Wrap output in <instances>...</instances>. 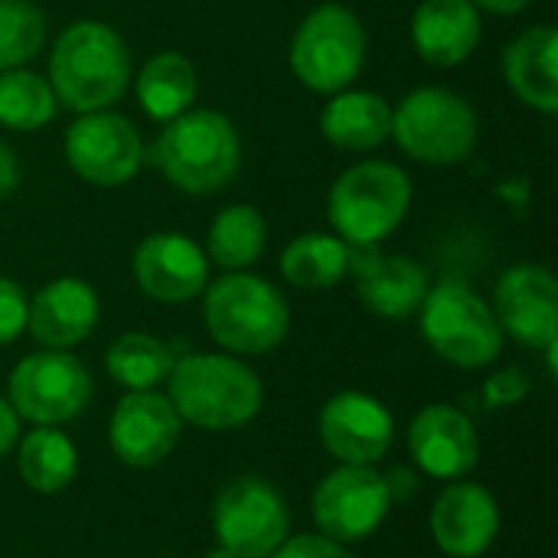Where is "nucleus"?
<instances>
[{"label": "nucleus", "instance_id": "14", "mask_svg": "<svg viewBox=\"0 0 558 558\" xmlns=\"http://www.w3.org/2000/svg\"><path fill=\"white\" fill-rule=\"evenodd\" d=\"M183 418L177 415L173 402L160 392H128L111 415L108 441L118 461L128 468H157L170 458L180 441Z\"/></svg>", "mask_w": 558, "mask_h": 558}, {"label": "nucleus", "instance_id": "18", "mask_svg": "<svg viewBox=\"0 0 558 558\" xmlns=\"http://www.w3.org/2000/svg\"><path fill=\"white\" fill-rule=\"evenodd\" d=\"M500 533V510L481 484H451L432 510V536L451 558L484 556Z\"/></svg>", "mask_w": 558, "mask_h": 558}, {"label": "nucleus", "instance_id": "26", "mask_svg": "<svg viewBox=\"0 0 558 558\" xmlns=\"http://www.w3.org/2000/svg\"><path fill=\"white\" fill-rule=\"evenodd\" d=\"M78 471L75 445L52 425H39L20 445V477L36 494H59Z\"/></svg>", "mask_w": 558, "mask_h": 558}, {"label": "nucleus", "instance_id": "24", "mask_svg": "<svg viewBox=\"0 0 558 558\" xmlns=\"http://www.w3.org/2000/svg\"><path fill=\"white\" fill-rule=\"evenodd\" d=\"M350 265H353V245L324 232L298 235L281 252V275L288 278V284L304 291H324L340 284Z\"/></svg>", "mask_w": 558, "mask_h": 558}, {"label": "nucleus", "instance_id": "4", "mask_svg": "<svg viewBox=\"0 0 558 558\" xmlns=\"http://www.w3.org/2000/svg\"><path fill=\"white\" fill-rule=\"evenodd\" d=\"M203 317L209 337L222 350L245 356L275 350L291 327V311L281 291L245 271H232L206 288Z\"/></svg>", "mask_w": 558, "mask_h": 558}, {"label": "nucleus", "instance_id": "30", "mask_svg": "<svg viewBox=\"0 0 558 558\" xmlns=\"http://www.w3.org/2000/svg\"><path fill=\"white\" fill-rule=\"evenodd\" d=\"M46 39V16L29 0H0V72L29 62Z\"/></svg>", "mask_w": 558, "mask_h": 558}, {"label": "nucleus", "instance_id": "2", "mask_svg": "<svg viewBox=\"0 0 558 558\" xmlns=\"http://www.w3.org/2000/svg\"><path fill=\"white\" fill-rule=\"evenodd\" d=\"M147 157L177 190L206 196L222 190L239 173L242 144L226 114L186 108L167 121Z\"/></svg>", "mask_w": 558, "mask_h": 558}, {"label": "nucleus", "instance_id": "33", "mask_svg": "<svg viewBox=\"0 0 558 558\" xmlns=\"http://www.w3.org/2000/svg\"><path fill=\"white\" fill-rule=\"evenodd\" d=\"M526 389H530V383L523 379L520 369H504L494 379H487L484 396H487L490 409H500V405H517L526 396Z\"/></svg>", "mask_w": 558, "mask_h": 558}, {"label": "nucleus", "instance_id": "13", "mask_svg": "<svg viewBox=\"0 0 558 558\" xmlns=\"http://www.w3.org/2000/svg\"><path fill=\"white\" fill-rule=\"evenodd\" d=\"M494 317L513 340L546 350L558 340V284L543 265H517L500 275Z\"/></svg>", "mask_w": 558, "mask_h": 558}, {"label": "nucleus", "instance_id": "5", "mask_svg": "<svg viewBox=\"0 0 558 558\" xmlns=\"http://www.w3.org/2000/svg\"><path fill=\"white\" fill-rule=\"evenodd\" d=\"M412 203V183L402 167L363 160L343 170L327 196V213L347 245L369 248L392 235Z\"/></svg>", "mask_w": 558, "mask_h": 558}, {"label": "nucleus", "instance_id": "10", "mask_svg": "<svg viewBox=\"0 0 558 558\" xmlns=\"http://www.w3.org/2000/svg\"><path fill=\"white\" fill-rule=\"evenodd\" d=\"M288 504L258 477H235L213 504V533L222 549L242 558H268L288 539Z\"/></svg>", "mask_w": 558, "mask_h": 558}, {"label": "nucleus", "instance_id": "27", "mask_svg": "<svg viewBox=\"0 0 558 558\" xmlns=\"http://www.w3.org/2000/svg\"><path fill=\"white\" fill-rule=\"evenodd\" d=\"M265 219L255 206H226L209 226V262L226 271H245L265 248Z\"/></svg>", "mask_w": 558, "mask_h": 558}, {"label": "nucleus", "instance_id": "12", "mask_svg": "<svg viewBox=\"0 0 558 558\" xmlns=\"http://www.w3.org/2000/svg\"><path fill=\"white\" fill-rule=\"evenodd\" d=\"M392 507L386 477L369 464H343L327 474L314 494V520L333 543H360L373 536Z\"/></svg>", "mask_w": 558, "mask_h": 558}, {"label": "nucleus", "instance_id": "31", "mask_svg": "<svg viewBox=\"0 0 558 558\" xmlns=\"http://www.w3.org/2000/svg\"><path fill=\"white\" fill-rule=\"evenodd\" d=\"M26 311H29V301L23 288L10 278H0V347L16 340L26 330Z\"/></svg>", "mask_w": 558, "mask_h": 558}, {"label": "nucleus", "instance_id": "9", "mask_svg": "<svg viewBox=\"0 0 558 558\" xmlns=\"http://www.w3.org/2000/svg\"><path fill=\"white\" fill-rule=\"evenodd\" d=\"M92 399L88 369L65 350L29 353L10 373V405L33 425L72 422Z\"/></svg>", "mask_w": 558, "mask_h": 558}, {"label": "nucleus", "instance_id": "17", "mask_svg": "<svg viewBox=\"0 0 558 558\" xmlns=\"http://www.w3.org/2000/svg\"><path fill=\"white\" fill-rule=\"evenodd\" d=\"M409 451L415 464L438 481L464 477L477 468L481 445L474 422L454 405H428L409 428Z\"/></svg>", "mask_w": 558, "mask_h": 558}, {"label": "nucleus", "instance_id": "32", "mask_svg": "<svg viewBox=\"0 0 558 558\" xmlns=\"http://www.w3.org/2000/svg\"><path fill=\"white\" fill-rule=\"evenodd\" d=\"M268 558H353L347 549H343V543H333V539H327V536H311V533H304V536H294V539H284L275 553Z\"/></svg>", "mask_w": 558, "mask_h": 558}, {"label": "nucleus", "instance_id": "16", "mask_svg": "<svg viewBox=\"0 0 558 558\" xmlns=\"http://www.w3.org/2000/svg\"><path fill=\"white\" fill-rule=\"evenodd\" d=\"M389 409L366 392H340L320 412V441L343 464H376L392 445Z\"/></svg>", "mask_w": 558, "mask_h": 558}, {"label": "nucleus", "instance_id": "1", "mask_svg": "<svg viewBox=\"0 0 558 558\" xmlns=\"http://www.w3.org/2000/svg\"><path fill=\"white\" fill-rule=\"evenodd\" d=\"M131 78L124 39L101 20L72 23L52 46L49 85L59 105L88 114L114 105Z\"/></svg>", "mask_w": 558, "mask_h": 558}, {"label": "nucleus", "instance_id": "11", "mask_svg": "<svg viewBox=\"0 0 558 558\" xmlns=\"http://www.w3.org/2000/svg\"><path fill=\"white\" fill-rule=\"evenodd\" d=\"M65 160L92 186H121L141 170L144 144L124 114L101 108L69 124Z\"/></svg>", "mask_w": 558, "mask_h": 558}, {"label": "nucleus", "instance_id": "37", "mask_svg": "<svg viewBox=\"0 0 558 558\" xmlns=\"http://www.w3.org/2000/svg\"><path fill=\"white\" fill-rule=\"evenodd\" d=\"M477 10H490V13H520L526 10L533 0H471Z\"/></svg>", "mask_w": 558, "mask_h": 558}, {"label": "nucleus", "instance_id": "36", "mask_svg": "<svg viewBox=\"0 0 558 558\" xmlns=\"http://www.w3.org/2000/svg\"><path fill=\"white\" fill-rule=\"evenodd\" d=\"M386 487H389V497L392 500H409L412 494H415V477L409 474V471H392L389 477H386Z\"/></svg>", "mask_w": 558, "mask_h": 558}, {"label": "nucleus", "instance_id": "22", "mask_svg": "<svg viewBox=\"0 0 558 558\" xmlns=\"http://www.w3.org/2000/svg\"><path fill=\"white\" fill-rule=\"evenodd\" d=\"M428 294V275L418 262L405 255L389 258H369L360 265V301L366 311L402 320L418 314L422 301Z\"/></svg>", "mask_w": 558, "mask_h": 558}, {"label": "nucleus", "instance_id": "8", "mask_svg": "<svg viewBox=\"0 0 558 558\" xmlns=\"http://www.w3.org/2000/svg\"><path fill=\"white\" fill-rule=\"evenodd\" d=\"M288 59L298 82L311 92H343L360 75L366 59V33L360 16L343 3L314 7L294 33Z\"/></svg>", "mask_w": 558, "mask_h": 558}, {"label": "nucleus", "instance_id": "25", "mask_svg": "<svg viewBox=\"0 0 558 558\" xmlns=\"http://www.w3.org/2000/svg\"><path fill=\"white\" fill-rule=\"evenodd\" d=\"M137 98L157 121L183 114L196 98V65L183 52H157L137 75Z\"/></svg>", "mask_w": 558, "mask_h": 558}, {"label": "nucleus", "instance_id": "35", "mask_svg": "<svg viewBox=\"0 0 558 558\" xmlns=\"http://www.w3.org/2000/svg\"><path fill=\"white\" fill-rule=\"evenodd\" d=\"M20 183V163H16V154L0 141V199L10 196Z\"/></svg>", "mask_w": 558, "mask_h": 558}, {"label": "nucleus", "instance_id": "19", "mask_svg": "<svg viewBox=\"0 0 558 558\" xmlns=\"http://www.w3.org/2000/svg\"><path fill=\"white\" fill-rule=\"evenodd\" d=\"M98 324V294L82 278L49 281L26 311V330L46 350H69L82 343Z\"/></svg>", "mask_w": 558, "mask_h": 558}, {"label": "nucleus", "instance_id": "3", "mask_svg": "<svg viewBox=\"0 0 558 558\" xmlns=\"http://www.w3.org/2000/svg\"><path fill=\"white\" fill-rule=\"evenodd\" d=\"M170 402L183 422L206 432H229L252 422L262 409L258 376L235 356L190 353L170 369Z\"/></svg>", "mask_w": 558, "mask_h": 558}, {"label": "nucleus", "instance_id": "28", "mask_svg": "<svg viewBox=\"0 0 558 558\" xmlns=\"http://www.w3.org/2000/svg\"><path fill=\"white\" fill-rule=\"evenodd\" d=\"M105 366L114 383H121L131 392H144L170 376L173 356L167 343H160L150 333H124L108 347Z\"/></svg>", "mask_w": 558, "mask_h": 558}, {"label": "nucleus", "instance_id": "15", "mask_svg": "<svg viewBox=\"0 0 558 558\" xmlns=\"http://www.w3.org/2000/svg\"><path fill=\"white\" fill-rule=\"evenodd\" d=\"M137 288L163 304L193 301L209 281V258L203 248L180 232H154L134 248Z\"/></svg>", "mask_w": 558, "mask_h": 558}, {"label": "nucleus", "instance_id": "38", "mask_svg": "<svg viewBox=\"0 0 558 558\" xmlns=\"http://www.w3.org/2000/svg\"><path fill=\"white\" fill-rule=\"evenodd\" d=\"M206 558H242V556H235V553H229V549H213V553H206Z\"/></svg>", "mask_w": 558, "mask_h": 558}, {"label": "nucleus", "instance_id": "29", "mask_svg": "<svg viewBox=\"0 0 558 558\" xmlns=\"http://www.w3.org/2000/svg\"><path fill=\"white\" fill-rule=\"evenodd\" d=\"M59 101L52 95L49 78L29 69L0 72V124L10 131H36L52 121Z\"/></svg>", "mask_w": 558, "mask_h": 558}, {"label": "nucleus", "instance_id": "6", "mask_svg": "<svg viewBox=\"0 0 558 558\" xmlns=\"http://www.w3.org/2000/svg\"><path fill=\"white\" fill-rule=\"evenodd\" d=\"M477 114L468 98L448 88H415L392 108L389 137L418 163L451 167L477 147Z\"/></svg>", "mask_w": 558, "mask_h": 558}, {"label": "nucleus", "instance_id": "7", "mask_svg": "<svg viewBox=\"0 0 558 558\" xmlns=\"http://www.w3.org/2000/svg\"><path fill=\"white\" fill-rule=\"evenodd\" d=\"M418 320L428 347L461 369L490 366L504 350V330L494 311L464 281H441L438 288H428Z\"/></svg>", "mask_w": 558, "mask_h": 558}, {"label": "nucleus", "instance_id": "21", "mask_svg": "<svg viewBox=\"0 0 558 558\" xmlns=\"http://www.w3.org/2000/svg\"><path fill=\"white\" fill-rule=\"evenodd\" d=\"M558 33L553 26H533L504 49V78L513 95L546 114L558 111Z\"/></svg>", "mask_w": 558, "mask_h": 558}, {"label": "nucleus", "instance_id": "23", "mask_svg": "<svg viewBox=\"0 0 558 558\" xmlns=\"http://www.w3.org/2000/svg\"><path fill=\"white\" fill-rule=\"evenodd\" d=\"M392 108L373 92H337L320 114L324 137L340 150H373L389 137Z\"/></svg>", "mask_w": 558, "mask_h": 558}, {"label": "nucleus", "instance_id": "20", "mask_svg": "<svg viewBox=\"0 0 558 558\" xmlns=\"http://www.w3.org/2000/svg\"><path fill=\"white\" fill-rule=\"evenodd\" d=\"M412 43L425 62L458 65L481 43V10L471 0H425L412 16Z\"/></svg>", "mask_w": 558, "mask_h": 558}, {"label": "nucleus", "instance_id": "34", "mask_svg": "<svg viewBox=\"0 0 558 558\" xmlns=\"http://www.w3.org/2000/svg\"><path fill=\"white\" fill-rule=\"evenodd\" d=\"M16 438H20V415L7 399H0V458L16 445Z\"/></svg>", "mask_w": 558, "mask_h": 558}]
</instances>
